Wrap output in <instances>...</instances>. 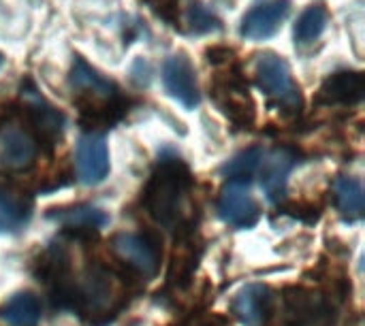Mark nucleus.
I'll use <instances>...</instances> for the list:
<instances>
[{
	"label": "nucleus",
	"mask_w": 365,
	"mask_h": 326,
	"mask_svg": "<svg viewBox=\"0 0 365 326\" xmlns=\"http://www.w3.org/2000/svg\"><path fill=\"white\" fill-rule=\"evenodd\" d=\"M364 92V77L359 73H336L331 75L323 88H321V98L325 102L334 105H351L361 98Z\"/></svg>",
	"instance_id": "aec40b11"
},
{
	"label": "nucleus",
	"mask_w": 365,
	"mask_h": 326,
	"mask_svg": "<svg viewBox=\"0 0 365 326\" xmlns=\"http://www.w3.org/2000/svg\"><path fill=\"white\" fill-rule=\"evenodd\" d=\"M334 201L340 216L349 222L364 216V186L353 175H340L334 182Z\"/></svg>",
	"instance_id": "a211bd4d"
},
{
	"label": "nucleus",
	"mask_w": 365,
	"mask_h": 326,
	"mask_svg": "<svg viewBox=\"0 0 365 326\" xmlns=\"http://www.w3.org/2000/svg\"><path fill=\"white\" fill-rule=\"evenodd\" d=\"M71 85L75 92L83 94L90 102L92 100H113L115 98V85L103 77L94 66H90L83 58H75L73 60V68H71Z\"/></svg>",
	"instance_id": "4468645a"
},
{
	"label": "nucleus",
	"mask_w": 365,
	"mask_h": 326,
	"mask_svg": "<svg viewBox=\"0 0 365 326\" xmlns=\"http://www.w3.org/2000/svg\"><path fill=\"white\" fill-rule=\"evenodd\" d=\"M218 102L225 109V113L233 120V122H242V124H250L255 120V105L248 96V90L240 88L237 83H225L218 88Z\"/></svg>",
	"instance_id": "412c9836"
},
{
	"label": "nucleus",
	"mask_w": 365,
	"mask_h": 326,
	"mask_svg": "<svg viewBox=\"0 0 365 326\" xmlns=\"http://www.w3.org/2000/svg\"><path fill=\"white\" fill-rule=\"evenodd\" d=\"M109 147L105 137L96 132L81 135L75 145V171L81 186H98L109 175Z\"/></svg>",
	"instance_id": "6e6552de"
},
{
	"label": "nucleus",
	"mask_w": 365,
	"mask_h": 326,
	"mask_svg": "<svg viewBox=\"0 0 365 326\" xmlns=\"http://www.w3.org/2000/svg\"><path fill=\"white\" fill-rule=\"evenodd\" d=\"M184 26L190 34H212L220 30V19L201 0H188L184 6Z\"/></svg>",
	"instance_id": "5701e85b"
},
{
	"label": "nucleus",
	"mask_w": 365,
	"mask_h": 326,
	"mask_svg": "<svg viewBox=\"0 0 365 326\" xmlns=\"http://www.w3.org/2000/svg\"><path fill=\"white\" fill-rule=\"evenodd\" d=\"M47 220L60 224L64 231L73 233L75 237H90V235H96L98 231H103L111 222V216L98 205L77 203V205L51 209L47 214Z\"/></svg>",
	"instance_id": "9d476101"
},
{
	"label": "nucleus",
	"mask_w": 365,
	"mask_h": 326,
	"mask_svg": "<svg viewBox=\"0 0 365 326\" xmlns=\"http://www.w3.org/2000/svg\"><path fill=\"white\" fill-rule=\"evenodd\" d=\"M160 81L165 88V94L173 98L178 105L184 109H195L201 102V88H199V77L192 60L184 51L171 53L163 62L160 70Z\"/></svg>",
	"instance_id": "39448f33"
},
{
	"label": "nucleus",
	"mask_w": 365,
	"mask_h": 326,
	"mask_svg": "<svg viewBox=\"0 0 365 326\" xmlns=\"http://www.w3.org/2000/svg\"><path fill=\"white\" fill-rule=\"evenodd\" d=\"M24 105L30 113V120L34 122V128L38 135L47 141H58L62 137L64 128V117L58 109H53L36 90H26L21 94Z\"/></svg>",
	"instance_id": "2eb2a0df"
},
{
	"label": "nucleus",
	"mask_w": 365,
	"mask_h": 326,
	"mask_svg": "<svg viewBox=\"0 0 365 326\" xmlns=\"http://www.w3.org/2000/svg\"><path fill=\"white\" fill-rule=\"evenodd\" d=\"M115 261L120 263V275L128 280V275L150 282L158 275L160 258H163V239L152 231L139 233H118L109 243ZM130 282V280H128Z\"/></svg>",
	"instance_id": "f03ea898"
},
{
	"label": "nucleus",
	"mask_w": 365,
	"mask_h": 326,
	"mask_svg": "<svg viewBox=\"0 0 365 326\" xmlns=\"http://www.w3.org/2000/svg\"><path fill=\"white\" fill-rule=\"evenodd\" d=\"M218 216L233 228H252L261 220V203L246 179H229L218 194Z\"/></svg>",
	"instance_id": "423d86ee"
},
{
	"label": "nucleus",
	"mask_w": 365,
	"mask_h": 326,
	"mask_svg": "<svg viewBox=\"0 0 365 326\" xmlns=\"http://www.w3.org/2000/svg\"><path fill=\"white\" fill-rule=\"evenodd\" d=\"M257 88L284 113H297L302 109V92L293 79L289 62L276 51H263L255 60Z\"/></svg>",
	"instance_id": "7ed1b4c3"
},
{
	"label": "nucleus",
	"mask_w": 365,
	"mask_h": 326,
	"mask_svg": "<svg viewBox=\"0 0 365 326\" xmlns=\"http://www.w3.org/2000/svg\"><path fill=\"white\" fill-rule=\"evenodd\" d=\"M130 79L137 81L139 88H143V85L150 83V79H152V68H150V64H148L143 58H137L135 64L130 66Z\"/></svg>",
	"instance_id": "b1692460"
},
{
	"label": "nucleus",
	"mask_w": 365,
	"mask_h": 326,
	"mask_svg": "<svg viewBox=\"0 0 365 326\" xmlns=\"http://www.w3.org/2000/svg\"><path fill=\"white\" fill-rule=\"evenodd\" d=\"M190 190V173L180 158H160V164L143 192L150 218L165 228H175L182 220L184 199Z\"/></svg>",
	"instance_id": "f257e3e1"
},
{
	"label": "nucleus",
	"mask_w": 365,
	"mask_h": 326,
	"mask_svg": "<svg viewBox=\"0 0 365 326\" xmlns=\"http://www.w3.org/2000/svg\"><path fill=\"white\" fill-rule=\"evenodd\" d=\"M293 9V0H263L261 4L252 6L240 23V34L246 41L263 43L274 38L284 21L289 19Z\"/></svg>",
	"instance_id": "0eeeda50"
},
{
	"label": "nucleus",
	"mask_w": 365,
	"mask_h": 326,
	"mask_svg": "<svg viewBox=\"0 0 365 326\" xmlns=\"http://www.w3.org/2000/svg\"><path fill=\"white\" fill-rule=\"evenodd\" d=\"M199 326H231V320L222 314H205L201 320H199Z\"/></svg>",
	"instance_id": "393cba45"
},
{
	"label": "nucleus",
	"mask_w": 365,
	"mask_h": 326,
	"mask_svg": "<svg viewBox=\"0 0 365 326\" xmlns=\"http://www.w3.org/2000/svg\"><path fill=\"white\" fill-rule=\"evenodd\" d=\"M295 164H297V154L291 147H276L263 154L257 173H261V186L269 201L278 203L284 196L287 182Z\"/></svg>",
	"instance_id": "f8f14e48"
},
{
	"label": "nucleus",
	"mask_w": 365,
	"mask_h": 326,
	"mask_svg": "<svg viewBox=\"0 0 365 326\" xmlns=\"http://www.w3.org/2000/svg\"><path fill=\"white\" fill-rule=\"evenodd\" d=\"M2 66H4V56L0 53V70H2Z\"/></svg>",
	"instance_id": "a878e982"
},
{
	"label": "nucleus",
	"mask_w": 365,
	"mask_h": 326,
	"mask_svg": "<svg viewBox=\"0 0 365 326\" xmlns=\"http://www.w3.org/2000/svg\"><path fill=\"white\" fill-rule=\"evenodd\" d=\"M41 316H43L41 299L30 290L15 293L0 307V320L6 326H36L41 322Z\"/></svg>",
	"instance_id": "dca6fc26"
},
{
	"label": "nucleus",
	"mask_w": 365,
	"mask_h": 326,
	"mask_svg": "<svg viewBox=\"0 0 365 326\" xmlns=\"http://www.w3.org/2000/svg\"><path fill=\"white\" fill-rule=\"evenodd\" d=\"M284 322L282 326H331L336 307L331 297L317 295L304 286H289L282 293Z\"/></svg>",
	"instance_id": "20e7f679"
},
{
	"label": "nucleus",
	"mask_w": 365,
	"mask_h": 326,
	"mask_svg": "<svg viewBox=\"0 0 365 326\" xmlns=\"http://www.w3.org/2000/svg\"><path fill=\"white\" fill-rule=\"evenodd\" d=\"M265 149L259 145H252L248 149L237 152L231 160H227L220 169L222 175H227L229 179H246L250 175H255L259 171V164L263 160Z\"/></svg>",
	"instance_id": "4be33fe9"
},
{
	"label": "nucleus",
	"mask_w": 365,
	"mask_h": 326,
	"mask_svg": "<svg viewBox=\"0 0 365 326\" xmlns=\"http://www.w3.org/2000/svg\"><path fill=\"white\" fill-rule=\"evenodd\" d=\"M171 326H186V325H171Z\"/></svg>",
	"instance_id": "bb28decb"
},
{
	"label": "nucleus",
	"mask_w": 365,
	"mask_h": 326,
	"mask_svg": "<svg viewBox=\"0 0 365 326\" xmlns=\"http://www.w3.org/2000/svg\"><path fill=\"white\" fill-rule=\"evenodd\" d=\"M329 26V13L323 4H310L306 6L295 26H293V41L297 47H308L314 45L327 30Z\"/></svg>",
	"instance_id": "6ab92c4d"
},
{
	"label": "nucleus",
	"mask_w": 365,
	"mask_h": 326,
	"mask_svg": "<svg viewBox=\"0 0 365 326\" xmlns=\"http://www.w3.org/2000/svg\"><path fill=\"white\" fill-rule=\"evenodd\" d=\"M274 314L276 297L267 284H248L231 301V316L242 326H267Z\"/></svg>",
	"instance_id": "1a4fd4ad"
},
{
	"label": "nucleus",
	"mask_w": 365,
	"mask_h": 326,
	"mask_svg": "<svg viewBox=\"0 0 365 326\" xmlns=\"http://www.w3.org/2000/svg\"><path fill=\"white\" fill-rule=\"evenodd\" d=\"M197 265H199V246L195 243V239L188 231H182L180 241H175V248L171 254L167 288H171L175 293L188 288L195 278Z\"/></svg>",
	"instance_id": "ddd939ff"
},
{
	"label": "nucleus",
	"mask_w": 365,
	"mask_h": 326,
	"mask_svg": "<svg viewBox=\"0 0 365 326\" xmlns=\"http://www.w3.org/2000/svg\"><path fill=\"white\" fill-rule=\"evenodd\" d=\"M30 199L11 188H0V235L19 233L30 220Z\"/></svg>",
	"instance_id": "f3484780"
},
{
	"label": "nucleus",
	"mask_w": 365,
	"mask_h": 326,
	"mask_svg": "<svg viewBox=\"0 0 365 326\" xmlns=\"http://www.w3.org/2000/svg\"><path fill=\"white\" fill-rule=\"evenodd\" d=\"M36 160L34 137L17 126L4 124L0 128V169L2 171H28Z\"/></svg>",
	"instance_id": "9b49d317"
}]
</instances>
